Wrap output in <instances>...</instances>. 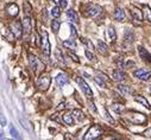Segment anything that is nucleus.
I'll return each instance as SVG.
<instances>
[{
	"mask_svg": "<svg viewBox=\"0 0 151 140\" xmlns=\"http://www.w3.org/2000/svg\"><path fill=\"white\" fill-rule=\"evenodd\" d=\"M102 134V129L99 125H93L86 133L83 140H95Z\"/></svg>",
	"mask_w": 151,
	"mask_h": 140,
	"instance_id": "1",
	"label": "nucleus"
},
{
	"mask_svg": "<svg viewBox=\"0 0 151 140\" xmlns=\"http://www.w3.org/2000/svg\"><path fill=\"white\" fill-rule=\"evenodd\" d=\"M41 41H42V49L45 56H49L50 55V42H49V37H48V32L45 30L41 31Z\"/></svg>",
	"mask_w": 151,
	"mask_h": 140,
	"instance_id": "2",
	"label": "nucleus"
},
{
	"mask_svg": "<svg viewBox=\"0 0 151 140\" xmlns=\"http://www.w3.org/2000/svg\"><path fill=\"white\" fill-rule=\"evenodd\" d=\"M75 81H76V83L80 85V88L82 89V91L84 93V95H86L87 97H93V91H92V89H90V87L84 82V80L82 78V77H80V76H76L75 77Z\"/></svg>",
	"mask_w": 151,
	"mask_h": 140,
	"instance_id": "3",
	"label": "nucleus"
},
{
	"mask_svg": "<svg viewBox=\"0 0 151 140\" xmlns=\"http://www.w3.org/2000/svg\"><path fill=\"white\" fill-rule=\"evenodd\" d=\"M50 83H51V77H50L49 75H44V76H42L41 78H39L38 82H37L38 89H41V90H43V91L48 90Z\"/></svg>",
	"mask_w": 151,
	"mask_h": 140,
	"instance_id": "4",
	"label": "nucleus"
},
{
	"mask_svg": "<svg viewBox=\"0 0 151 140\" xmlns=\"http://www.w3.org/2000/svg\"><path fill=\"white\" fill-rule=\"evenodd\" d=\"M133 76L137 77L138 80H142V81H148L151 77V71H149L146 69H138V70L133 71Z\"/></svg>",
	"mask_w": 151,
	"mask_h": 140,
	"instance_id": "5",
	"label": "nucleus"
},
{
	"mask_svg": "<svg viewBox=\"0 0 151 140\" xmlns=\"http://www.w3.org/2000/svg\"><path fill=\"white\" fill-rule=\"evenodd\" d=\"M11 31H12L13 35H15V37L19 38V37L22 36L23 31H24V29H23V23H20L19 20H16L15 23H12L11 24Z\"/></svg>",
	"mask_w": 151,
	"mask_h": 140,
	"instance_id": "6",
	"label": "nucleus"
},
{
	"mask_svg": "<svg viewBox=\"0 0 151 140\" xmlns=\"http://www.w3.org/2000/svg\"><path fill=\"white\" fill-rule=\"evenodd\" d=\"M138 52H139V56L140 58L143 59L144 62H146V63H151V54L146 50V49H144L142 45L138 46Z\"/></svg>",
	"mask_w": 151,
	"mask_h": 140,
	"instance_id": "7",
	"label": "nucleus"
},
{
	"mask_svg": "<svg viewBox=\"0 0 151 140\" xmlns=\"http://www.w3.org/2000/svg\"><path fill=\"white\" fill-rule=\"evenodd\" d=\"M101 11H102V9L99 5H90L87 9V14L90 17H96L99 13H101Z\"/></svg>",
	"mask_w": 151,
	"mask_h": 140,
	"instance_id": "8",
	"label": "nucleus"
},
{
	"mask_svg": "<svg viewBox=\"0 0 151 140\" xmlns=\"http://www.w3.org/2000/svg\"><path fill=\"white\" fill-rule=\"evenodd\" d=\"M124 45H126V46H130L131 44L133 43L135 41V35H133V32L131 31V30H125V36H124Z\"/></svg>",
	"mask_w": 151,
	"mask_h": 140,
	"instance_id": "9",
	"label": "nucleus"
},
{
	"mask_svg": "<svg viewBox=\"0 0 151 140\" xmlns=\"http://www.w3.org/2000/svg\"><path fill=\"white\" fill-rule=\"evenodd\" d=\"M23 29H24V33L25 35H29L31 32V17L25 16L23 18Z\"/></svg>",
	"mask_w": 151,
	"mask_h": 140,
	"instance_id": "10",
	"label": "nucleus"
},
{
	"mask_svg": "<svg viewBox=\"0 0 151 140\" xmlns=\"http://www.w3.org/2000/svg\"><path fill=\"white\" fill-rule=\"evenodd\" d=\"M6 12H7V14L11 17H17L19 13V9L16 4H10V5H7V7H6Z\"/></svg>",
	"mask_w": 151,
	"mask_h": 140,
	"instance_id": "11",
	"label": "nucleus"
},
{
	"mask_svg": "<svg viewBox=\"0 0 151 140\" xmlns=\"http://www.w3.org/2000/svg\"><path fill=\"white\" fill-rule=\"evenodd\" d=\"M125 18H126V16H125V12H124L123 9H120V7L115 9V11H114V19H115V20L124 22V20H125Z\"/></svg>",
	"mask_w": 151,
	"mask_h": 140,
	"instance_id": "12",
	"label": "nucleus"
},
{
	"mask_svg": "<svg viewBox=\"0 0 151 140\" xmlns=\"http://www.w3.org/2000/svg\"><path fill=\"white\" fill-rule=\"evenodd\" d=\"M131 13H132V17H133L135 20H138V22L143 20L144 16H143V13L140 12L139 9H137V7H135V6H132V9H131Z\"/></svg>",
	"mask_w": 151,
	"mask_h": 140,
	"instance_id": "13",
	"label": "nucleus"
},
{
	"mask_svg": "<svg viewBox=\"0 0 151 140\" xmlns=\"http://www.w3.org/2000/svg\"><path fill=\"white\" fill-rule=\"evenodd\" d=\"M69 82V78L65 76L64 74H58L57 76H56V83L60 85V87H63V85H65Z\"/></svg>",
	"mask_w": 151,
	"mask_h": 140,
	"instance_id": "14",
	"label": "nucleus"
},
{
	"mask_svg": "<svg viewBox=\"0 0 151 140\" xmlns=\"http://www.w3.org/2000/svg\"><path fill=\"white\" fill-rule=\"evenodd\" d=\"M113 78L115 80V81H124V80L126 78V75H125V72L121 71V70H114L113 71V74H112Z\"/></svg>",
	"mask_w": 151,
	"mask_h": 140,
	"instance_id": "15",
	"label": "nucleus"
},
{
	"mask_svg": "<svg viewBox=\"0 0 151 140\" xmlns=\"http://www.w3.org/2000/svg\"><path fill=\"white\" fill-rule=\"evenodd\" d=\"M107 36H108V39L111 43H114L117 41V33H115V30L113 26H109L107 29Z\"/></svg>",
	"mask_w": 151,
	"mask_h": 140,
	"instance_id": "16",
	"label": "nucleus"
},
{
	"mask_svg": "<svg viewBox=\"0 0 151 140\" xmlns=\"http://www.w3.org/2000/svg\"><path fill=\"white\" fill-rule=\"evenodd\" d=\"M67 16L70 19V22H73L74 24H78V16L74 10H68L67 11Z\"/></svg>",
	"mask_w": 151,
	"mask_h": 140,
	"instance_id": "17",
	"label": "nucleus"
},
{
	"mask_svg": "<svg viewBox=\"0 0 151 140\" xmlns=\"http://www.w3.org/2000/svg\"><path fill=\"white\" fill-rule=\"evenodd\" d=\"M98 50H99V52L101 55H105L106 56L108 54V48H107V45L105 44L102 41H98Z\"/></svg>",
	"mask_w": 151,
	"mask_h": 140,
	"instance_id": "18",
	"label": "nucleus"
},
{
	"mask_svg": "<svg viewBox=\"0 0 151 140\" xmlns=\"http://www.w3.org/2000/svg\"><path fill=\"white\" fill-rule=\"evenodd\" d=\"M135 100L138 103H140L142 106H144L145 108H148V109H150V103H149V101L148 100L144 97V96H142V95H138V96H135Z\"/></svg>",
	"mask_w": 151,
	"mask_h": 140,
	"instance_id": "19",
	"label": "nucleus"
},
{
	"mask_svg": "<svg viewBox=\"0 0 151 140\" xmlns=\"http://www.w3.org/2000/svg\"><path fill=\"white\" fill-rule=\"evenodd\" d=\"M118 89H119L124 95H130V94H133V89L131 88V87H129V85H124V84H121V85H119L118 87Z\"/></svg>",
	"mask_w": 151,
	"mask_h": 140,
	"instance_id": "20",
	"label": "nucleus"
},
{
	"mask_svg": "<svg viewBox=\"0 0 151 140\" xmlns=\"http://www.w3.org/2000/svg\"><path fill=\"white\" fill-rule=\"evenodd\" d=\"M62 119H63V121L67 124V125H69V126H73L74 125V116L71 115L70 113H65V114H63Z\"/></svg>",
	"mask_w": 151,
	"mask_h": 140,
	"instance_id": "21",
	"label": "nucleus"
},
{
	"mask_svg": "<svg viewBox=\"0 0 151 140\" xmlns=\"http://www.w3.org/2000/svg\"><path fill=\"white\" fill-rule=\"evenodd\" d=\"M143 16H144V19H146L149 23H151V9L149 6H144L143 7Z\"/></svg>",
	"mask_w": 151,
	"mask_h": 140,
	"instance_id": "22",
	"label": "nucleus"
},
{
	"mask_svg": "<svg viewBox=\"0 0 151 140\" xmlns=\"http://www.w3.org/2000/svg\"><path fill=\"white\" fill-rule=\"evenodd\" d=\"M63 46L64 48H67V49H71V50H75L76 49V43L74 39H69V41H64L63 42Z\"/></svg>",
	"mask_w": 151,
	"mask_h": 140,
	"instance_id": "23",
	"label": "nucleus"
},
{
	"mask_svg": "<svg viewBox=\"0 0 151 140\" xmlns=\"http://www.w3.org/2000/svg\"><path fill=\"white\" fill-rule=\"evenodd\" d=\"M29 63H30L31 69L35 71V70L37 69V58H36L35 55H32V54L29 55Z\"/></svg>",
	"mask_w": 151,
	"mask_h": 140,
	"instance_id": "24",
	"label": "nucleus"
},
{
	"mask_svg": "<svg viewBox=\"0 0 151 140\" xmlns=\"http://www.w3.org/2000/svg\"><path fill=\"white\" fill-rule=\"evenodd\" d=\"M55 56H56V58H57L58 62L62 63L63 65H65V59H64L63 54H62V51H61L60 49H56V50H55Z\"/></svg>",
	"mask_w": 151,
	"mask_h": 140,
	"instance_id": "25",
	"label": "nucleus"
},
{
	"mask_svg": "<svg viewBox=\"0 0 151 140\" xmlns=\"http://www.w3.org/2000/svg\"><path fill=\"white\" fill-rule=\"evenodd\" d=\"M60 26H61V24H60V22H58L57 19H54V20L51 22V29H52V31H54L55 33L58 32V30H60Z\"/></svg>",
	"mask_w": 151,
	"mask_h": 140,
	"instance_id": "26",
	"label": "nucleus"
},
{
	"mask_svg": "<svg viewBox=\"0 0 151 140\" xmlns=\"http://www.w3.org/2000/svg\"><path fill=\"white\" fill-rule=\"evenodd\" d=\"M73 115L78 120V121H81V120L84 119V115H83V113L80 110V109H74L73 110Z\"/></svg>",
	"mask_w": 151,
	"mask_h": 140,
	"instance_id": "27",
	"label": "nucleus"
},
{
	"mask_svg": "<svg viewBox=\"0 0 151 140\" xmlns=\"http://www.w3.org/2000/svg\"><path fill=\"white\" fill-rule=\"evenodd\" d=\"M50 13H51L52 17L58 18V17H60V14H61V10H60V7H58V6H55V7H52V10H51Z\"/></svg>",
	"mask_w": 151,
	"mask_h": 140,
	"instance_id": "28",
	"label": "nucleus"
},
{
	"mask_svg": "<svg viewBox=\"0 0 151 140\" xmlns=\"http://www.w3.org/2000/svg\"><path fill=\"white\" fill-rule=\"evenodd\" d=\"M81 41H82L83 44H86V45L88 46V49H90V51H92V50H94V45H93V43H92V42L89 41V39L82 37V38H81Z\"/></svg>",
	"mask_w": 151,
	"mask_h": 140,
	"instance_id": "29",
	"label": "nucleus"
},
{
	"mask_svg": "<svg viewBox=\"0 0 151 140\" xmlns=\"http://www.w3.org/2000/svg\"><path fill=\"white\" fill-rule=\"evenodd\" d=\"M24 12H25V16L31 17V5L29 3L24 4Z\"/></svg>",
	"mask_w": 151,
	"mask_h": 140,
	"instance_id": "30",
	"label": "nucleus"
},
{
	"mask_svg": "<svg viewBox=\"0 0 151 140\" xmlns=\"http://www.w3.org/2000/svg\"><path fill=\"white\" fill-rule=\"evenodd\" d=\"M10 131H11V134L15 137L16 139H18V140H20V137H19V134H18V131L15 128V126H10Z\"/></svg>",
	"mask_w": 151,
	"mask_h": 140,
	"instance_id": "31",
	"label": "nucleus"
},
{
	"mask_svg": "<svg viewBox=\"0 0 151 140\" xmlns=\"http://www.w3.org/2000/svg\"><path fill=\"white\" fill-rule=\"evenodd\" d=\"M69 26H70V33H71V39H75V38L77 37V31H76V29H75V26H74V25H71V23L69 24Z\"/></svg>",
	"mask_w": 151,
	"mask_h": 140,
	"instance_id": "32",
	"label": "nucleus"
},
{
	"mask_svg": "<svg viewBox=\"0 0 151 140\" xmlns=\"http://www.w3.org/2000/svg\"><path fill=\"white\" fill-rule=\"evenodd\" d=\"M94 81H95V83L98 84V85H99V87H101V88H105V87H106V85H105V82H104V80L101 78V77H94Z\"/></svg>",
	"mask_w": 151,
	"mask_h": 140,
	"instance_id": "33",
	"label": "nucleus"
},
{
	"mask_svg": "<svg viewBox=\"0 0 151 140\" xmlns=\"http://www.w3.org/2000/svg\"><path fill=\"white\" fill-rule=\"evenodd\" d=\"M105 118H106V119L108 120V121L111 122V125H113V126L115 125V121H114V119H113L112 116H111V115L108 114V112H107V110H105Z\"/></svg>",
	"mask_w": 151,
	"mask_h": 140,
	"instance_id": "34",
	"label": "nucleus"
},
{
	"mask_svg": "<svg viewBox=\"0 0 151 140\" xmlns=\"http://www.w3.org/2000/svg\"><path fill=\"white\" fill-rule=\"evenodd\" d=\"M86 57L89 59V61H93V59H94V54L92 51H89V50H86Z\"/></svg>",
	"mask_w": 151,
	"mask_h": 140,
	"instance_id": "35",
	"label": "nucleus"
},
{
	"mask_svg": "<svg viewBox=\"0 0 151 140\" xmlns=\"http://www.w3.org/2000/svg\"><path fill=\"white\" fill-rule=\"evenodd\" d=\"M69 56H70V58L73 59L74 62H76V63H80V58H78L75 54H73V52H69Z\"/></svg>",
	"mask_w": 151,
	"mask_h": 140,
	"instance_id": "36",
	"label": "nucleus"
},
{
	"mask_svg": "<svg viewBox=\"0 0 151 140\" xmlns=\"http://www.w3.org/2000/svg\"><path fill=\"white\" fill-rule=\"evenodd\" d=\"M88 107H89V109L93 112V113H96V107H95V105H94L93 101H89L88 102Z\"/></svg>",
	"mask_w": 151,
	"mask_h": 140,
	"instance_id": "37",
	"label": "nucleus"
},
{
	"mask_svg": "<svg viewBox=\"0 0 151 140\" xmlns=\"http://www.w3.org/2000/svg\"><path fill=\"white\" fill-rule=\"evenodd\" d=\"M113 109H114L117 113H120V112H121V107H120L119 105H117V103L113 105Z\"/></svg>",
	"mask_w": 151,
	"mask_h": 140,
	"instance_id": "38",
	"label": "nucleus"
},
{
	"mask_svg": "<svg viewBox=\"0 0 151 140\" xmlns=\"http://www.w3.org/2000/svg\"><path fill=\"white\" fill-rule=\"evenodd\" d=\"M67 0H61V1H60V6H61V7H63V9H65V7H67Z\"/></svg>",
	"mask_w": 151,
	"mask_h": 140,
	"instance_id": "39",
	"label": "nucleus"
},
{
	"mask_svg": "<svg viewBox=\"0 0 151 140\" xmlns=\"http://www.w3.org/2000/svg\"><path fill=\"white\" fill-rule=\"evenodd\" d=\"M0 121H1V126L4 127V126L6 125V119H5V116L1 114V116H0Z\"/></svg>",
	"mask_w": 151,
	"mask_h": 140,
	"instance_id": "40",
	"label": "nucleus"
},
{
	"mask_svg": "<svg viewBox=\"0 0 151 140\" xmlns=\"http://www.w3.org/2000/svg\"><path fill=\"white\" fill-rule=\"evenodd\" d=\"M64 107H65V103H64V102H61L60 106H57V110H61V109H63Z\"/></svg>",
	"mask_w": 151,
	"mask_h": 140,
	"instance_id": "41",
	"label": "nucleus"
},
{
	"mask_svg": "<svg viewBox=\"0 0 151 140\" xmlns=\"http://www.w3.org/2000/svg\"><path fill=\"white\" fill-rule=\"evenodd\" d=\"M131 65H135V62H132V61H127V62L125 63V66H126V68H130Z\"/></svg>",
	"mask_w": 151,
	"mask_h": 140,
	"instance_id": "42",
	"label": "nucleus"
},
{
	"mask_svg": "<svg viewBox=\"0 0 151 140\" xmlns=\"http://www.w3.org/2000/svg\"><path fill=\"white\" fill-rule=\"evenodd\" d=\"M145 135L149 137V138H151V128H148V129L145 131Z\"/></svg>",
	"mask_w": 151,
	"mask_h": 140,
	"instance_id": "43",
	"label": "nucleus"
},
{
	"mask_svg": "<svg viewBox=\"0 0 151 140\" xmlns=\"http://www.w3.org/2000/svg\"><path fill=\"white\" fill-rule=\"evenodd\" d=\"M100 77H101V78L104 80V81H108V78H107L106 76H105L104 74H101V72H100Z\"/></svg>",
	"mask_w": 151,
	"mask_h": 140,
	"instance_id": "44",
	"label": "nucleus"
}]
</instances>
